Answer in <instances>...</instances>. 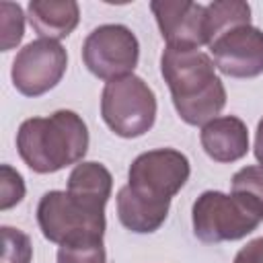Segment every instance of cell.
Listing matches in <instances>:
<instances>
[{
  "label": "cell",
  "mask_w": 263,
  "mask_h": 263,
  "mask_svg": "<svg viewBox=\"0 0 263 263\" xmlns=\"http://www.w3.org/2000/svg\"><path fill=\"white\" fill-rule=\"evenodd\" d=\"M160 72L168 84L179 117L189 125H205L226 105V88L216 76L214 60L201 49L164 47Z\"/></svg>",
  "instance_id": "6da1fadb"
},
{
  "label": "cell",
  "mask_w": 263,
  "mask_h": 263,
  "mask_svg": "<svg viewBox=\"0 0 263 263\" xmlns=\"http://www.w3.org/2000/svg\"><path fill=\"white\" fill-rule=\"evenodd\" d=\"M16 150L31 171L58 173L82 162L88 150V129L76 111L60 109L49 117L25 119L16 132Z\"/></svg>",
  "instance_id": "7a4b0ae2"
},
{
  "label": "cell",
  "mask_w": 263,
  "mask_h": 263,
  "mask_svg": "<svg viewBox=\"0 0 263 263\" xmlns=\"http://www.w3.org/2000/svg\"><path fill=\"white\" fill-rule=\"evenodd\" d=\"M191 222L203 242L240 240L263 222V210L240 193L203 191L193 201Z\"/></svg>",
  "instance_id": "3957f363"
},
{
  "label": "cell",
  "mask_w": 263,
  "mask_h": 263,
  "mask_svg": "<svg viewBox=\"0 0 263 263\" xmlns=\"http://www.w3.org/2000/svg\"><path fill=\"white\" fill-rule=\"evenodd\" d=\"M101 117L115 136L140 138L156 119L154 90L136 74L111 80L101 92Z\"/></svg>",
  "instance_id": "277c9868"
},
{
  "label": "cell",
  "mask_w": 263,
  "mask_h": 263,
  "mask_svg": "<svg viewBox=\"0 0 263 263\" xmlns=\"http://www.w3.org/2000/svg\"><path fill=\"white\" fill-rule=\"evenodd\" d=\"M37 224L41 234L55 245L86 238H103L105 210H92L76 201L68 191H47L37 205Z\"/></svg>",
  "instance_id": "5b68a950"
},
{
  "label": "cell",
  "mask_w": 263,
  "mask_h": 263,
  "mask_svg": "<svg viewBox=\"0 0 263 263\" xmlns=\"http://www.w3.org/2000/svg\"><path fill=\"white\" fill-rule=\"evenodd\" d=\"M140 60V43L125 25H101L82 43V62L101 80H117L134 74Z\"/></svg>",
  "instance_id": "8992f818"
},
{
  "label": "cell",
  "mask_w": 263,
  "mask_h": 263,
  "mask_svg": "<svg viewBox=\"0 0 263 263\" xmlns=\"http://www.w3.org/2000/svg\"><path fill=\"white\" fill-rule=\"evenodd\" d=\"M191 175L189 158L175 148H156L134 158L127 171V185L154 199H173Z\"/></svg>",
  "instance_id": "52a82bcc"
},
{
  "label": "cell",
  "mask_w": 263,
  "mask_h": 263,
  "mask_svg": "<svg viewBox=\"0 0 263 263\" xmlns=\"http://www.w3.org/2000/svg\"><path fill=\"white\" fill-rule=\"evenodd\" d=\"M68 68V53L60 41L35 39L18 49L10 78L14 88L25 97H41L49 92L64 78Z\"/></svg>",
  "instance_id": "ba28073f"
},
{
  "label": "cell",
  "mask_w": 263,
  "mask_h": 263,
  "mask_svg": "<svg viewBox=\"0 0 263 263\" xmlns=\"http://www.w3.org/2000/svg\"><path fill=\"white\" fill-rule=\"evenodd\" d=\"M214 66L230 78H255L263 74V31L240 25L208 45Z\"/></svg>",
  "instance_id": "9c48e42d"
},
{
  "label": "cell",
  "mask_w": 263,
  "mask_h": 263,
  "mask_svg": "<svg viewBox=\"0 0 263 263\" xmlns=\"http://www.w3.org/2000/svg\"><path fill=\"white\" fill-rule=\"evenodd\" d=\"M150 10L166 47L199 49L208 43L203 4L187 0H154L150 2Z\"/></svg>",
  "instance_id": "30bf717a"
},
{
  "label": "cell",
  "mask_w": 263,
  "mask_h": 263,
  "mask_svg": "<svg viewBox=\"0 0 263 263\" xmlns=\"http://www.w3.org/2000/svg\"><path fill=\"white\" fill-rule=\"evenodd\" d=\"M199 142L212 160L236 162L249 152V129L242 119L234 115H222L201 127Z\"/></svg>",
  "instance_id": "8fae6325"
},
{
  "label": "cell",
  "mask_w": 263,
  "mask_h": 263,
  "mask_svg": "<svg viewBox=\"0 0 263 263\" xmlns=\"http://www.w3.org/2000/svg\"><path fill=\"white\" fill-rule=\"evenodd\" d=\"M171 201L168 199H154L134 191L129 185H123L117 191V218L119 222L136 232V234H150L156 232L166 216H168Z\"/></svg>",
  "instance_id": "7c38bea8"
},
{
  "label": "cell",
  "mask_w": 263,
  "mask_h": 263,
  "mask_svg": "<svg viewBox=\"0 0 263 263\" xmlns=\"http://www.w3.org/2000/svg\"><path fill=\"white\" fill-rule=\"evenodd\" d=\"M27 18L39 39L60 41L76 29L80 6L74 0H31L27 6Z\"/></svg>",
  "instance_id": "4fadbf2b"
},
{
  "label": "cell",
  "mask_w": 263,
  "mask_h": 263,
  "mask_svg": "<svg viewBox=\"0 0 263 263\" xmlns=\"http://www.w3.org/2000/svg\"><path fill=\"white\" fill-rule=\"evenodd\" d=\"M111 189H113V177L109 168L95 160H86V162L82 160L72 168L66 191L76 201L92 210H105L111 197Z\"/></svg>",
  "instance_id": "5bb4252c"
},
{
  "label": "cell",
  "mask_w": 263,
  "mask_h": 263,
  "mask_svg": "<svg viewBox=\"0 0 263 263\" xmlns=\"http://www.w3.org/2000/svg\"><path fill=\"white\" fill-rule=\"evenodd\" d=\"M251 25V6L242 0H216L205 6V35L210 45L226 31Z\"/></svg>",
  "instance_id": "9a60e30c"
},
{
  "label": "cell",
  "mask_w": 263,
  "mask_h": 263,
  "mask_svg": "<svg viewBox=\"0 0 263 263\" xmlns=\"http://www.w3.org/2000/svg\"><path fill=\"white\" fill-rule=\"evenodd\" d=\"M58 263H107L103 238H86L60 245Z\"/></svg>",
  "instance_id": "2e32d148"
},
{
  "label": "cell",
  "mask_w": 263,
  "mask_h": 263,
  "mask_svg": "<svg viewBox=\"0 0 263 263\" xmlns=\"http://www.w3.org/2000/svg\"><path fill=\"white\" fill-rule=\"evenodd\" d=\"M25 31V14L23 8L14 2H0V47L2 51H10L23 39Z\"/></svg>",
  "instance_id": "e0dca14e"
},
{
  "label": "cell",
  "mask_w": 263,
  "mask_h": 263,
  "mask_svg": "<svg viewBox=\"0 0 263 263\" xmlns=\"http://www.w3.org/2000/svg\"><path fill=\"white\" fill-rule=\"evenodd\" d=\"M2 263H31V238L12 226H2Z\"/></svg>",
  "instance_id": "ac0fdd59"
},
{
  "label": "cell",
  "mask_w": 263,
  "mask_h": 263,
  "mask_svg": "<svg viewBox=\"0 0 263 263\" xmlns=\"http://www.w3.org/2000/svg\"><path fill=\"white\" fill-rule=\"evenodd\" d=\"M232 193L249 197L263 210V164L245 166L232 177Z\"/></svg>",
  "instance_id": "d6986e66"
},
{
  "label": "cell",
  "mask_w": 263,
  "mask_h": 263,
  "mask_svg": "<svg viewBox=\"0 0 263 263\" xmlns=\"http://www.w3.org/2000/svg\"><path fill=\"white\" fill-rule=\"evenodd\" d=\"M25 197V181L10 164L0 166V210H10Z\"/></svg>",
  "instance_id": "ffe728a7"
},
{
  "label": "cell",
  "mask_w": 263,
  "mask_h": 263,
  "mask_svg": "<svg viewBox=\"0 0 263 263\" xmlns=\"http://www.w3.org/2000/svg\"><path fill=\"white\" fill-rule=\"evenodd\" d=\"M232 263H263V236L247 242L234 257Z\"/></svg>",
  "instance_id": "44dd1931"
},
{
  "label": "cell",
  "mask_w": 263,
  "mask_h": 263,
  "mask_svg": "<svg viewBox=\"0 0 263 263\" xmlns=\"http://www.w3.org/2000/svg\"><path fill=\"white\" fill-rule=\"evenodd\" d=\"M255 158L259 160V164H263V117L257 123V132H255Z\"/></svg>",
  "instance_id": "7402d4cb"
}]
</instances>
